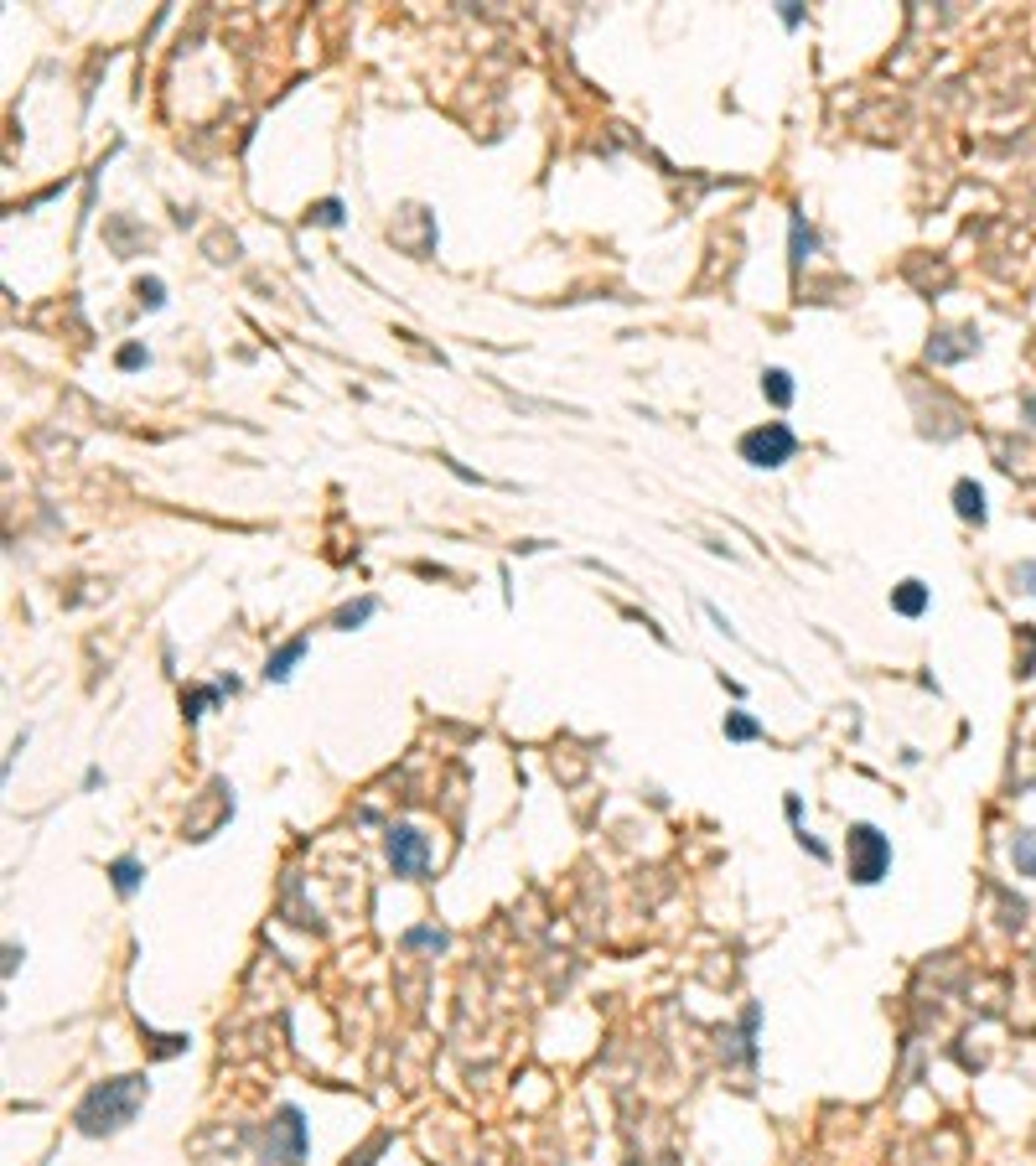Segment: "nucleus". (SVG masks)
Here are the masks:
<instances>
[{"instance_id": "1", "label": "nucleus", "mask_w": 1036, "mask_h": 1166, "mask_svg": "<svg viewBox=\"0 0 1036 1166\" xmlns=\"http://www.w3.org/2000/svg\"><path fill=\"white\" fill-rule=\"evenodd\" d=\"M145 1078L140 1074H125V1078H109V1084H93L89 1094H83L79 1104V1130L83 1135H115V1130H125L135 1120V1110L145 1104Z\"/></svg>"}, {"instance_id": "2", "label": "nucleus", "mask_w": 1036, "mask_h": 1166, "mask_svg": "<svg viewBox=\"0 0 1036 1166\" xmlns=\"http://www.w3.org/2000/svg\"><path fill=\"white\" fill-rule=\"evenodd\" d=\"M845 861H850V881L855 887H876L886 871H892V840L881 835L876 825H850L845 835Z\"/></svg>"}, {"instance_id": "3", "label": "nucleus", "mask_w": 1036, "mask_h": 1166, "mask_svg": "<svg viewBox=\"0 0 1036 1166\" xmlns=\"http://www.w3.org/2000/svg\"><path fill=\"white\" fill-rule=\"evenodd\" d=\"M736 451H741V461H747V467L773 473V467L793 461V451H798V436H793V425H783V420H767V425H757V431L741 436V441H736Z\"/></svg>"}, {"instance_id": "4", "label": "nucleus", "mask_w": 1036, "mask_h": 1166, "mask_svg": "<svg viewBox=\"0 0 1036 1166\" xmlns=\"http://www.w3.org/2000/svg\"><path fill=\"white\" fill-rule=\"evenodd\" d=\"M384 855H389L394 877H425V865H431V840H425L415 825H394L389 835H384Z\"/></svg>"}, {"instance_id": "5", "label": "nucleus", "mask_w": 1036, "mask_h": 1166, "mask_svg": "<svg viewBox=\"0 0 1036 1166\" xmlns=\"http://www.w3.org/2000/svg\"><path fill=\"white\" fill-rule=\"evenodd\" d=\"M264 1156L270 1161H286V1166H301L306 1161V1114L296 1104H280L275 1125H270V1140H264Z\"/></svg>"}, {"instance_id": "6", "label": "nucleus", "mask_w": 1036, "mask_h": 1166, "mask_svg": "<svg viewBox=\"0 0 1036 1166\" xmlns=\"http://www.w3.org/2000/svg\"><path fill=\"white\" fill-rule=\"evenodd\" d=\"M813 254H819V234L809 228L803 213H793V218H787V264H793V276H798Z\"/></svg>"}, {"instance_id": "7", "label": "nucleus", "mask_w": 1036, "mask_h": 1166, "mask_svg": "<svg viewBox=\"0 0 1036 1166\" xmlns=\"http://www.w3.org/2000/svg\"><path fill=\"white\" fill-rule=\"evenodd\" d=\"M306 648H311V643H306V638H290V643H280L275 654H270V664H264V680H270V684H286L290 674H296V664H301V658H306Z\"/></svg>"}, {"instance_id": "8", "label": "nucleus", "mask_w": 1036, "mask_h": 1166, "mask_svg": "<svg viewBox=\"0 0 1036 1166\" xmlns=\"http://www.w3.org/2000/svg\"><path fill=\"white\" fill-rule=\"evenodd\" d=\"M928 596H932V591L922 586L918 576H907V581H896V586H892V612L896 617H922V612H928Z\"/></svg>"}, {"instance_id": "9", "label": "nucleus", "mask_w": 1036, "mask_h": 1166, "mask_svg": "<svg viewBox=\"0 0 1036 1166\" xmlns=\"http://www.w3.org/2000/svg\"><path fill=\"white\" fill-rule=\"evenodd\" d=\"M954 513L964 524H984V487L974 477H958L954 483Z\"/></svg>"}, {"instance_id": "10", "label": "nucleus", "mask_w": 1036, "mask_h": 1166, "mask_svg": "<svg viewBox=\"0 0 1036 1166\" xmlns=\"http://www.w3.org/2000/svg\"><path fill=\"white\" fill-rule=\"evenodd\" d=\"M238 690V680H218V684H208V690H192V694H182V706H187V721H202L224 694H234Z\"/></svg>"}, {"instance_id": "11", "label": "nucleus", "mask_w": 1036, "mask_h": 1166, "mask_svg": "<svg viewBox=\"0 0 1036 1166\" xmlns=\"http://www.w3.org/2000/svg\"><path fill=\"white\" fill-rule=\"evenodd\" d=\"M140 877H145V865L135 861V855H119V861H109V881H115L119 897H135V891H140Z\"/></svg>"}, {"instance_id": "12", "label": "nucleus", "mask_w": 1036, "mask_h": 1166, "mask_svg": "<svg viewBox=\"0 0 1036 1166\" xmlns=\"http://www.w3.org/2000/svg\"><path fill=\"white\" fill-rule=\"evenodd\" d=\"M373 612H379V602H373V596H358V602H347V607H337V612H332V628H337V632H353V628H363Z\"/></svg>"}, {"instance_id": "13", "label": "nucleus", "mask_w": 1036, "mask_h": 1166, "mask_svg": "<svg viewBox=\"0 0 1036 1166\" xmlns=\"http://www.w3.org/2000/svg\"><path fill=\"white\" fill-rule=\"evenodd\" d=\"M762 394H767L777 410H787L793 405V374H787V368H767V374H762Z\"/></svg>"}, {"instance_id": "14", "label": "nucleus", "mask_w": 1036, "mask_h": 1166, "mask_svg": "<svg viewBox=\"0 0 1036 1166\" xmlns=\"http://www.w3.org/2000/svg\"><path fill=\"white\" fill-rule=\"evenodd\" d=\"M1010 861H1016L1021 877H1036V829H1016V840H1010Z\"/></svg>"}, {"instance_id": "15", "label": "nucleus", "mask_w": 1036, "mask_h": 1166, "mask_svg": "<svg viewBox=\"0 0 1036 1166\" xmlns=\"http://www.w3.org/2000/svg\"><path fill=\"white\" fill-rule=\"evenodd\" d=\"M405 949H435V954H441V949H451V933L446 928H409Z\"/></svg>"}, {"instance_id": "16", "label": "nucleus", "mask_w": 1036, "mask_h": 1166, "mask_svg": "<svg viewBox=\"0 0 1036 1166\" xmlns=\"http://www.w3.org/2000/svg\"><path fill=\"white\" fill-rule=\"evenodd\" d=\"M725 736H731V742H757L762 726L751 721L747 710H725Z\"/></svg>"}, {"instance_id": "17", "label": "nucleus", "mask_w": 1036, "mask_h": 1166, "mask_svg": "<svg viewBox=\"0 0 1036 1166\" xmlns=\"http://www.w3.org/2000/svg\"><path fill=\"white\" fill-rule=\"evenodd\" d=\"M311 223H322V228H342V203L337 197H322L311 208Z\"/></svg>"}, {"instance_id": "18", "label": "nucleus", "mask_w": 1036, "mask_h": 1166, "mask_svg": "<svg viewBox=\"0 0 1036 1166\" xmlns=\"http://www.w3.org/2000/svg\"><path fill=\"white\" fill-rule=\"evenodd\" d=\"M115 363L125 368V374H130V368H145V363H151V353H145L140 342H130V348H119V358H115Z\"/></svg>"}, {"instance_id": "19", "label": "nucleus", "mask_w": 1036, "mask_h": 1166, "mask_svg": "<svg viewBox=\"0 0 1036 1166\" xmlns=\"http://www.w3.org/2000/svg\"><path fill=\"white\" fill-rule=\"evenodd\" d=\"M140 301L151 306V312H156V306H166V286H161L156 276H151V280H140Z\"/></svg>"}, {"instance_id": "20", "label": "nucleus", "mask_w": 1036, "mask_h": 1166, "mask_svg": "<svg viewBox=\"0 0 1036 1166\" xmlns=\"http://www.w3.org/2000/svg\"><path fill=\"white\" fill-rule=\"evenodd\" d=\"M1010 581H1021V591H1031V596H1036V560H1021L1016 571H1010Z\"/></svg>"}, {"instance_id": "21", "label": "nucleus", "mask_w": 1036, "mask_h": 1166, "mask_svg": "<svg viewBox=\"0 0 1036 1166\" xmlns=\"http://www.w3.org/2000/svg\"><path fill=\"white\" fill-rule=\"evenodd\" d=\"M793 835H798V845H803V851L813 855V861H829V845H819V840H813V835H809V829H803V825L793 829Z\"/></svg>"}, {"instance_id": "22", "label": "nucleus", "mask_w": 1036, "mask_h": 1166, "mask_svg": "<svg viewBox=\"0 0 1036 1166\" xmlns=\"http://www.w3.org/2000/svg\"><path fill=\"white\" fill-rule=\"evenodd\" d=\"M783 27H787V31L803 27V6H798V0H783Z\"/></svg>"}]
</instances>
